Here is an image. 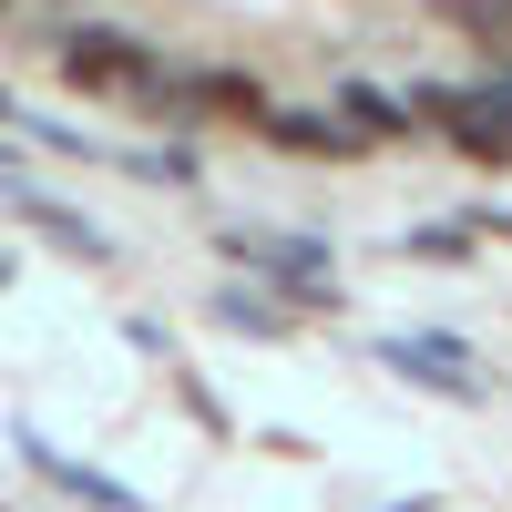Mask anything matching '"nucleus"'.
Returning a JSON list of instances; mask_svg holds the SVG:
<instances>
[{
    "mask_svg": "<svg viewBox=\"0 0 512 512\" xmlns=\"http://www.w3.org/2000/svg\"><path fill=\"white\" fill-rule=\"evenodd\" d=\"M62 72L82 82V93H134V82H154L144 41H123V31H72L62 41Z\"/></svg>",
    "mask_w": 512,
    "mask_h": 512,
    "instance_id": "obj_1",
    "label": "nucleus"
},
{
    "mask_svg": "<svg viewBox=\"0 0 512 512\" xmlns=\"http://www.w3.org/2000/svg\"><path fill=\"white\" fill-rule=\"evenodd\" d=\"M267 144L277 154H318V164H349V154H369L349 123H328V113H267Z\"/></svg>",
    "mask_w": 512,
    "mask_h": 512,
    "instance_id": "obj_2",
    "label": "nucleus"
},
{
    "mask_svg": "<svg viewBox=\"0 0 512 512\" xmlns=\"http://www.w3.org/2000/svg\"><path fill=\"white\" fill-rule=\"evenodd\" d=\"M226 318H236V328H256V338H277V328H287V318H277V308H256V297H246V287H236V297H226Z\"/></svg>",
    "mask_w": 512,
    "mask_h": 512,
    "instance_id": "obj_4",
    "label": "nucleus"
},
{
    "mask_svg": "<svg viewBox=\"0 0 512 512\" xmlns=\"http://www.w3.org/2000/svg\"><path fill=\"white\" fill-rule=\"evenodd\" d=\"M338 113H349V134H359V144H410V103L369 93V82H349V103H338Z\"/></svg>",
    "mask_w": 512,
    "mask_h": 512,
    "instance_id": "obj_3",
    "label": "nucleus"
}]
</instances>
